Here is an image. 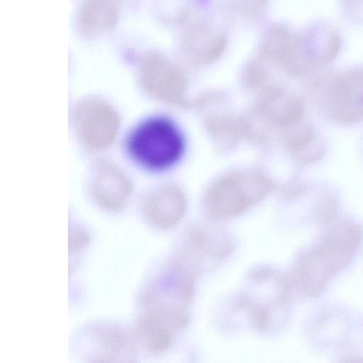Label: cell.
I'll return each instance as SVG.
<instances>
[{
	"label": "cell",
	"instance_id": "277c9868",
	"mask_svg": "<svg viewBox=\"0 0 363 363\" xmlns=\"http://www.w3.org/2000/svg\"><path fill=\"white\" fill-rule=\"evenodd\" d=\"M271 189L269 179L259 172L230 173L218 179L208 189L205 208L213 219L230 218L256 203Z\"/></svg>",
	"mask_w": 363,
	"mask_h": 363
},
{
	"label": "cell",
	"instance_id": "d6986e66",
	"mask_svg": "<svg viewBox=\"0 0 363 363\" xmlns=\"http://www.w3.org/2000/svg\"><path fill=\"white\" fill-rule=\"evenodd\" d=\"M268 70L262 60L252 61L247 67L245 77L247 82L252 84H259L266 80Z\"/></svg>",
	"mask_w": 363,
	"mask_h": 363
},
{
	"label": "cell",
	"instance_id": "52a82bcc",
	"mask_svg": "<svg viewBox=\"0 0 363 363\" xmlns=\"http://www.w3.org/2000/svg\"><path fill=\"white\" fill-rule=\"evenodd\" d=\"M260 52L263 59L279 65L287 74L308 77L301 36L290 27L274 23L267 28L261 40Z\"/></svg>",
	"mask_w": 363,
	"mask_h": 363
},
{
	"label": "cell",
	"instance_id": "2e32d148",
	"mask_svg": "<svg viewBox=\"0 0 363 363\" xmlns=\"http://www.w3.org/2000/svg\"><path fill=\"white\" fill-rule=\"evenodd\" d=\"M176 330L160 317L144 312L136 327L139 342L147 351L159 353L171 345Z\"/></svg>",
	"mask_w": 363,
	"mask_h": 363
},
{
	"label": "cell",
	"instance_id": "9c48e42d",
	"mask_svg": "<svg viewBox=\"0 0 363 363\" xmlns=\"http://www.w3.org/2000/svg\"><path fill=\"white\" fill-rule=\"evenodd\" d=\"M232 250V241L223 230L195 228L188 232L183 249L177 256L199 274L205 260L223 259Z\"/></svg>",
	"mask_w": 363,
	"mask_h": 363
},
{
	"label": "cell",
	"instance_id": "ffe728a7",
	"mask_svg": "<svg viewBox=\"0 0 363 363\" xmlns=\"http://www.w3.org/2000/svg\"><path fill=\"white\" fill-rule=\"evenodd\" d=\"M347 15L355 21H363V0H342Z\"/></svg>",
	"mask_w": 363,
	"mask_h": 363
},
{
	"label": "cell",
	"instance_id": "9a60e30c",
	"mask_svg": "<svg viewBox=\"0 0 363 363\" xmlns=\"http://www.w3.org/2000/svg\"><path fill=\"white\" fill-rule=\"evenodd\" d=\"M91 337L99 349L95 361L119 362L134 357L131 338L118 328L97 327L91 330Z\"/></svg>",
	"mask_w": 363,
	"mask_h": 363
},
{
	"label": "cell",
	"instance_id": "3957f363",
	"mask_svg": "<svg viewBox=\"0 0 363 363\" xmlns=\"http://www.w3.org/2000/svg\"><path fill=\"white\" fill-rule=\"evenodd\" d=\"M126 148L138 164L160 171L173 166L184 150L182 134L167 118L154 116L138 123L127 137Z\"/></svg>",
	"mask_w": 363,
	"mask_h": 363
},
{
	"label": "cell",
	"instance_id": "7a4b0ae2",
	"mask_svg": "<svg viewBox=\"0 0 363 363\" xmlns=\"http://www.w3.org/2000/svg\"><path fill=\"white\" fill-rule=\"evenodd\" d=\"M308 94L318 114L343 127L363 122V67L323 71L311 78Z\"/></svg>",
	"mask_w": 363,
	"mask_h": 363
},
{
	"label": "cell",
	"instance_id": "5bb4252c",
	"mask_svg": "<svg viewBox=\"0 0 363 363\" xmlns=\"http://www.w3.org/2000/svg\"><path fill=\"white\" fill-rule=\"evenodd\" d=\"M118 20V9L113 0H84L77 16V26L85 36L94 37L111 30Z\"/></svg>",
	"mask_w": 363,
	"mask_h": 363
},
{
	"label": "cell",
	"instance_id": "7c38bea8",
	"mask_svg": "<svg viewBox=\"0 0 363 363\" xmlns=\"http://www.w3.org/2000/svg\"><path fill=\"white\" fill-rule=\"evenodd\" d=\"M284 145L294 160L303 166L321 161L327 152V144L315 125L305 119L285 128Z\"/></svg>",
	"mask_w": 363,
	"mask_h": 363
},
{
	"label": "cell",
	"instance_id": "6da1fadb",
	"mask_svg": "<svg viewBox=\"0 0 363 363\" xmlns=\"http://www.w3.org/2000/svg\"><path fill=\"white\" fill-rule=\"evenodd\" d=\"M326 224L327 230L301 257L295 270V284L312 296L321 293L330 278L350 264L362 241V229L350 220L337 216Z\"/></svg>",
	"mask_w": 363,
	"mask_h": 363
},
{
	"label": "cell",
	"instance_id": "4fadbf2b",
	"mask_svg": "<svg viewBox=\"0 0 363 363\" xmlns=\"http://www.w3.org/2000/svg\"><path fill=\"white\" fill-rule=\"evenodd\" d=\"M144 212L148 220L161 228L177 225L184 217L186 200L177 188H162L149 195L144 202Z\"/></svg>",
	"mask_w": 363,
	"mask_h": 363
},
{
	"label": "cell",
	"instance_id": "ac0fdd59",
	"mask_svg": "<svg viewBox=\"0 0 363 363\" xmlns=\"http://www.w3.org/2000/svg\"><path fill=\"white\" fill-rule=\"evenodd\" d=\"M90 240L89 233L84 228L74 227L69 230V253H75L86 247Z\"/></svg>",
	"mask_w": 363,
	"mask_h": 363
},
{
	"label": "cell",
	"instance_id": "e0dca14e",
	"mask_svg": "<svg viewBox=\"0 0 363 363\" xmlns=\"http://www.w3.org/2000/svg\"><path fill=\"white\" fill-rule=\"evenodd\" d=\"M269 0H227L228 11L243 19L260 16L267 6Z\"/></svg>",
	"mask_w": 363,
	"mask_h": 363
},
{
	"label": "cell",
	"instance_id": "5b68a950",
	"mask_svg": "<svg viewBox=\"0 0 363 363\" xmlns=\"http://www.w3.org/2000/svg\"><path fill=\"white\" fill-rule=\"evenodd\" d=\"M71 118L80 143L92 152L111 146L121 125L116 109L106 101L95 98L77 104L72 111Z\"/></svg>",
	"mask_w": 363,
	"mask_h": 363
},
{
	"label": "cell",
	"instance_id": "44dd1931",
	"mask_svg": "<svg viewBox=\"0 0 363 363\" xmlns=\"http://www.w3.org/2000/svg\"><path fill=\"white\" fill-rule=\"evenodd\" d=\"M362 146H363V145H362Z\"/></svg>",
	"mask_w": 363,
	"mask_h": 363
},
{
	"label": "cell",
	"instance_id": "ba28073f",
	"mask_svg": "<svg viewBox=\"0 0 363 363\" xmlns=\"http://www.w3.org/2000/svg\"><path fill=\"white\" fill-rule=\"evenodd\" d=\"M227 45L225 31L203 20L189 23L181 38L183 55L195 66H205L216 61L224 53Z\"/></svg>",
	"mask_w": 363,
	"mask_h": 363
},
{
	"label": "cell",
	"instance_id": "8fae6325",
	"mask_svg": "<svg viewBox=\"0 0 363 363\" xmlns=\"http://www.w3.org/2000/svg\"><path fill=\"white\" fill-rule=\"evenodd\" d=\"M257 108L271 123L284 128L303 121L306 113L305 103L299 96L277 86L261 94Z\"/></svg>",
	"mask_w": 363,
	"mask_h": 363
},
{
	"label": "cell",
	"instance_id": "30bf717a",
	"mask_svg": "<svg viewBox=\"0 0 363 363\" xmlns=\"http://www.w3.org/2000/svg\"><path fill=\"white\" fill-rule=\"evenodd\" d=\"M90 187L96 203L111 212L123 209L133 192V184L125 172L107 162H101L97 166Z\"/></svg>",
	"mask_w": 363,
	"mask_h": 363
},
{
	"label": "cell",
	"instance_id": "8992f818",
	"mask_svg": "<svg viewBox=\"0 0 363 363\" xmlns=\"http://www.w3.org/2000/svg\"><path fill=\"white\" fill-rule=\"evenodd\" d=\"M143 89L153 99L167 104L182 102L187 79L182 69L170 60L152 53L143 60L139 69Z\"/></svg>",
	"mask_w": 363,
	"mask_h": 363
}]
</instances>
